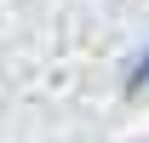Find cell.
Here are the masks:
<instances>
[{"mask_svg": "<svg viewBox=\"0 0 149 143\" xmlns=\"http://www.w3.org/2000/svg\"><path fill=\"white\" fill-rule=\"evenodd\" d=\"M126 86H132V92L149 86V52H138V63H132V74H126Z\"/></svg>", "mask_w": 149, "mask_h": 143, "instance_id": "obj_1", "label": "cell"}]
</instances>
